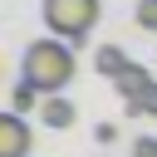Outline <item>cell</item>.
I'll list each match as a JSON object with an SVG mask.
<instances>
[{
    "label": "cell",
    "mask_w": 157,
    "mask_h": 157,
    "mask_svg": "<svg viewBox=\"0 0 157 157\" xmlns=\"http://www.w3.org/2000/svg\"><path fill=\"white\" fill-rule=\"evenodd\" d=\"M93 137H98V142H113V137H118V128H113V123H98V128H93Z\"/></svg>",
    "instance_id": "8fae6325"
},
{
    "label": "cell",
    "mask_w": 157,
    "mask_h": 157,
    "mask_svg": "<svg viewBox=\"0 0 157 157\" xmlns=\"http://www.w3.org/2000/svg\"><path fill=\"white\" fill-rule=\"evenodd\" d=\"M152 83H157V78H152V74H147L142 64H128V69H123V74L113 78V88H118V93H123L128 103H137L142 93H152Z\"/></svg>",
    "instance_id": "277c9868"
},
{
    "label": "cell",
    "mask_w": 157,
    "mask_h": 157,
    "mask_svg": "<svg viewBox=\"0 0 157 157\" xmlns=\"http://www.w3.org/2000/svg\"><path fill=\"white\" fill-rule=\"evenodd\" d=\"M128 64H132V59H128V54H123L118 44H98V54H93V69H98L103 78H118V74H123Z\"/></svg>",
    "instance_id": "8992f818"
},
{
    "label": "cell",
    "mask_w": 157,
    "mask_h": 157,
    "mask_svg": "<svg viewBox=\"0 0 157 157\" xmlns=\"http://www.w3.org/2000/svg\"><path fill=\"white\" fill-rule=\"evenodd\" d=\"M137 25L157 34V0H137Z\"/></svg>",
    "instance_id": "ba28073f"
},
{
    "label": "cell",
    "mask_w": 157,
    "mask_h": 157,
    "mask_svg": "<svg viewBox=\"0 0 157 157\" xmlns=\"http://www.w3.org/2000/svg\"><path fill=\"white\" fill-rule=\"evenodd\" d=\"M132 157H157V137H137L132 142Z\"/></svg>",
    "instance_id": "30bf717a"
},
{
    "label": "cell",
    "mask_w": 157,
    "mask_h": 157,
    "mask_svg": "<svg viewBox=\"0 0 157 157\" xmlns=\"http://www.w3.org/2000/svg\"><path fill=\"white\" fill-rule=\"evenodd\" d=\"M44 25L54 39H83L98 25V0H44Z\"/></svg>",
    "instance_id": "7a4b0ae2"
},
{
    "label": "cell",
    "mask_w": 157,
    "mask_h": 157,
    "mask_svg": "<svg viewBox=\"0 0 157 157\" xmlns=\"http://www.w3.org/2000/svg\"><path fill=\"white\" fill-rule=\"evenodd\" d=\"M39 103H44V93H39L34 83H25V78H20V83H15V93H10V113H20V118H25V113H39Z\"/></svg>",
    "instance_id": "52a82bcc"
},
{
    "label": "cell",
    "mask_w": 157,
    "mask_h": 157,
    "mask_svg": "<svg viewBox=\"0 0 157 157\" xmlns=\"http://www.w3.org/2000/svg\"><path fill=\"white\" fill-rule=\"evenodd\" d=\"M20 78L34 83L44 98L64 93V88L74 83V49H69V39H34V44L25 49Z\"/></svg>",
    "instance_id": "6da1fadb"
},
{
    "label": "cell",
    "mask_w": 157,
    "mask_h": 157,
    "mask_svg": "<svg viewBox=\"0 0 157 157\" xmlns=\"http://www.w3.org/2000/svg\"><path fill=\"white\" fill-rule=\"evenodd\" d=\"M29 142H34L29 123L20 113H5L0 118V157H29Z\"/></svg>",
    "instance_id": "3957f363"
},
{
    "label": "cell",
    "mask_w": 157,
    "mask_h": 157,
    "mask_svg": "<svg viewBox=\"0 0 157 157\" xmlns=\"http://www.w3.org/2000/svg\"><path fill=\"white\" fill-rule=\"evenodd\" d=\"M74 118H78V108H74L64 93H54V98H44V103H39V123H44V128H54V132L74 128Z\"/></svg>",
    "instance_id": "5b68a950"
},
{
    "label": "cell",
    "mask_w": 157,
    "mask_h": 157,
    "mask_svg": "<svg viewBox=\"0 0 157 157\" xmlns=\"http://www.w3.org/2000/svg\"><path fill=\"white\" fill-rule=\"evenodd\" d=\"M132 113H157V83H152V93H142L137 103H128Z\"/></svg>",
    "instance_id": "9c48e42d"
}]
</instances>
